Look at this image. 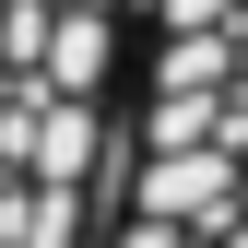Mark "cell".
<instances>
[{
	"mask_svg": "<svg viewBox=\"0 0 248 248\" xmlns=\"http://www.w3.org/2000/svg\"><path fill=\"white\" fill-rule=\"evenodd\" d=\"M83 248H248V0H130Z\"/></svg>",
	"mask_w": 248,
	"mask_h": 248,
	"instance_id": "cell-1",
	"label": "cell"
},
{
	"mask_svg": "<svg viewBox=\"0 0 248 248\" xmlns=\"http://www.w3.org/2000/svg\"><path fill=\"white\" fill-rule=\"evenodd\" d=\"M130 0H0V248H83Z\"/></svg>",
	"mask_w": 248,
	"mask_h": 248,
	"instance_id": "cell-2",
	"label": "cell"
}]
</instances>
